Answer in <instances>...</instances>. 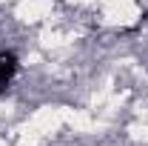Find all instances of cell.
Masks as SVG:
<instances>
[{
  "label": "cell",
  "mask_w": 148,
  "mask_h": 146,
  "mask_svg": "<svg viewBox=\"0 0 148 146\" xmlns=\"http://www.w3.org/2000/svg\"><path fill=\"white\" fill-rule=\"evenodd\" d=\"M14 72H17V55H12V52H3V55H0V92L12 83Z\"/></svg>",
  "instance_id": "1"
}]
</instances>
